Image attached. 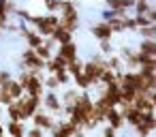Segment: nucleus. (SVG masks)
I'll use <instances>...</instances> for the list:
<instances>
[{
  "mask_svg": "<svg viewBox=\"0 0 156 137\" xmlns=\"http://www.w3.org/2000/svg\"><path fill=\"white\" fill-rule=\"evenodd\" d=\"M66 71H69V73H71V77H73V75H77V73H81V71H83V62H81L79 58H75V60L66 62Z\"/></svg>",
  "mask_w": 156,
  "mask_h": 137,
  "instance_id": "21",
  "label": "nucleus"
},
{
  "mask_svg": "<svg viewBox=\"0 0 156 137\" xmlns=\"http://www.w3.org/2000/svg\"><path fill=\"white\" fill-rule=\"evenodd\" d=\"M22 67L32 71V73H43L45 71V60L34 52V47L26 45V49L22 52Z\"/></svg>",
  "mask_w": 156,
  "mask_h": 137,
  "instance_id": "4",
  "label": "nucleus"
},
{
  "mask_svg": "<svg viewBox=\"0 0 156 137\" xmlns=\"http://www.w3.org/2000/svg\"><path fill=\"white\" fill-rule=\"evenodd\" d=\"M41 2H49V0H41Z\"/></svg>",
  "mask_w": 156,
  "mask_h": 137,
  "instance_id": "29",
  "label": "nucleus"
},
{
  "mask_svg": "<svg viewBox=\"0 0 156 137\" xmlns=\"http://www.w3.org/2000/svg\"><path fill=\"white\" fill-rule=\"evenodd\" d=\"M150 101H152V105H154V109H156V90L150 92Z\"/></svg>",
  "mask_w": 156,
  "mask_h": 137,
  "instance_id": "28",
  "label": "nucleus"
},
{
  "mask_svg": "<svg viewBox=\"0 0 156 137\" xmlns=\"http://www.w3.org/2000/svg\"><path fill=\"white\" fill-rule=\"evenodd\" d=\"M5 131L11 137H24L26 135V122H22V120H7L5 122Z\"/></svg>",
  "mask_w": 156,
  "mask_h": 137,
  "instance_id": "11",
  "label": "nucleus"
},
{
  "mask_svg": "<svg viewBox=\"0 0 156 137\" xmlns=\"http://www.w3.org/2000/svg\"><path fill=\"white\" fill-rule=\"evenodd\" d=\"M30 120H32V124L41 126V128H43V131H45L47 135L51 133V128H54V126H56V122H58V118H56V116H51L49 111H45L43 107H39V109L34 111V116H32Z\"/></svg>",
  "mask_w": 156,
  "mask_h": 137,
  "instance_id": "7",
  "label": "nucleus"
},
{
  "mask_svg": "<svg viewBox=\"0 0 156 137\" xmlns=\"http://www.w3.org/2000/svg\"><path fill=\"white\" fill-rule=\"evenodd\" d=\"M26 135H28V137H43V135H47V133H45L41 126H37V124H34L32 128H28V131H26Z\"/></svg>",
  "mask_w": 156,
  "mask_h": 137,
  "instance_id": "26",
  "label": "nucleus"
},
{
  "mask_svg": "<svg viewBox=\"0 0 156 137\" xmlns=\"http://www.w3.org/2000/svg\"><path fill=\"white\" fill-rule=\"evenodd\" d=\"M0 34H2V32H0Z\"/></svg>",
  "mask_w": 156,
  "mask_h": 137,
  "instance_id": "30",
  "label": "nucleus"
},
{
  "mask_svg": "<svg viewBox=\"0 0 156 137\" xmlns=\"http://www.w3.org/2000/svg\"><path fill=\"white\" fill-rule=\"evenodd\" d=\"M79 92H81V90H77V88H69V86H64V90H62V94H60L62 105H75Z\"/></svg>",
  "mask_w": 156,
  "mask_h": 137,
  "instance_id": "15",
  "label": "nucleus"
},
{
  "mask_svg": "<svg viewBox=\"0 0 156 137\" xmlns=\"http://www.w3.org/2000/svg\"><path fill=\"white\" fill-rule=\"evenodd\" d=\"M90 32H92L98 41H103V39H113V30L109 28L107 20H101V22L92 24V26H90Z\"/></svg>",
  "mask_w": 156,
  "mask_h": 137,
  "instance_id": "10",
  "label": "nucleus"
},
{
  "mask_svg": "<svg viewBox=\"0 0 156 137\" xmlns=\"http://www.w3.org/2000/svg\"><path fill=\"white\" fill-rule=\"evenodd\" d=\"M0 11L9 17H15V11H17V2L15 0H0Z\"/></svg>",
  "mask_w": 156,
  "mask_h": 137,
  "instance_id": "20",
  "label": "nucleus"
},
{
  "mask_svg": "<svg viewBox=\"0 0 156 137\" xmlns=\"http://www.w3.org/2000/svg\"><path fill=\"white\" fill-rule=\"evenodd\" d=\"M41 107H43L45 111H49L51 116L60 118V116H62V101H60V92L45 90V92H43V99H41Z\"/></svg>",
  "mask_w": 156,
  "mask_h": 137,
  "instance_id": "5",
  "label": "nucleus"
},
{
  "mask_svg": "<svg viewBox=\"0 0 156 137\" xmlns=\"http://www.w3.org/2000/svg\"><path fill=\"white\" fill-rule=\"evenodd\" d=\"M101 45H98V49H101V54H105V56H109L111 52H113V45H111V39H103V41H98Z\"/></svg>",
  "mask_w": 156,
  "mask_h": 137,
  "instance_id": "24",
  "label": "nucleus"
},
{
  "mask_svg": "<svg viewBox=\"0 0 156 137\" xmlns=\"http://www.w3.org/2000/svg\"><path fill=\"white\" fill-rule=\"evenodd\" d=\"M28 24L41 34V37H51V32L60 26V17L58 13H47V15H37L32 13L28 17Z\"/></svg>",
  "mask_w": 156,
  "mask_h": 137,
  "instance_id": "1",
  "label": "nucleus"
},
{
  "mask_svg": "<svg viewBox=\"0 0 156 137\" xmlns=\"http://www.w3.org/2000/svg\"><path fill=\"white\" fill-rule=\"evenodd\" d=\"M11 77H13V75H11V71H7V69H0V86H2V84H7Z\"/></svg>",
  "mask_w": 156,
  "mask_h": 137,
  "instance_id": "27",
  "label": "nucleus"
},
{
  "mask_svg": "<svg viewBox=\"0 0 156 137\" xmlns=\"http://www.w3.org/2000/svg\"><path fill=\"white\" fill-rule=\"evenodd\" d=\"M133 9H135L137 13H141V15H147V11L152 9V5H150V0H135Z\"/></svg>",
  "mask_w": 156,
  "mask_h": 137,
  "instance_id": "22",
  "label": "nucleus"
},
{
  "mask_svg": "<svg viewBox=\"0 0 156 137\" xmlns=\"http://www.w3.org/2000/svg\"><path fill=\"white\" fill-rule=\"evenodd\" d=\"M105 5H107V9L109 11H113V13H126L128 9H133V5H135V0H105Z\"/></svg>",
  "mask_w": 156,
  "mask_h": 137,
  "instance_id": "12",
  "label": "nucleus"
},
{
  "mask_svg": "<svg viewBox=\"0 0 156 137\" xmlns=\"http://www.w3.org/2000/svg\"><path fill=\"white\" fill-rule=\"evenodd\" d=\"M2 86L9 90V94H11V99H13V101H17L20 96H24V86H22L15 77H11V79H9L7 84H2Z\"/></svg>",
  "mask_w": 156,
  "mask_h": 137,
  "instance_id": "14",
  "label": "nucleus"
},
{
  "mask_svg": "<svg viewBox=\"0 0 156 137\" xmlns=\"http://www.w3.org/2000/svg\"><path fill=\"white\" fill-rule=\"evenodd\" d=\"M105 122L107 124H111L113 128H118V131H122L124 126H126V122H124V114L120 111V107L118 105H113V107H109L107 109V114H105Z\"/></svg>",
  "mask_w": 156,
  "mask_h": 137,
  "instance_id": "8",
  "label": "nucleus"
},
{
  "mask_svg": "<svg viewBox=\"0 0 156 137\" xmlns=\"http://www.w3.org/2000/svg\"><path fill=\"white\" fill-rule=\"evenodd\" d=\"M58 17H60V26L62 28H66L71 32H77V28H79V11H77L73 0H60Z\"/></svg>",
  "mask_w": 156,
  "mask_h": 137,
  "instance_id": "2",
  "label": "nucleus"
},
{
  "mask_svg": "<svg viewBox=\"0 0 156 137\" xmlns=\"http://www.w3.org/2000/svg\"><path fill=\"white\" fill-rule=\"evenodd\" d=\"M15 103H17V107H20V118H22V122H28V120L34 116V111L41 107V96L24 94V96H20Z\"/></svg>",
  "mask_w": 156,
  "mask_h": 137,
  "instance_id": "3",
  "label": "nucleus"
},
{
  "mask_svg": "<svg viewBox=\"0 0 156 137\" xmlns=\"http://www.w3.org/2000/svg\"><path fill=\"white\" fill-rule=\"evenodd\" d=\"M71 81L75 84V88H77V90H92V88H94V86L90 84V79L86 77V73H83V71H81V73H77V75H73V77H71Z\"/></svg>",
  "mask_w": 156,
  "mask_h": 137,
  "instance_id": "16",
  "label": "nucleus"
},
{
  "mask_svg": "<svg viewBox=\"0 0 156 137\" xmlns=\"http://www.w3.org/2000/svg\"><path fill=\"white\" fill-rule=\"evenodd\" d=\"M139 52L156 56V39H147V37H143V41L139 43Z\"/></svg>",
  "mask_w": 156,
  "mask_h": 137,
  "instance_id": "19",
  "label": "nucleus"
},
{
  "mask_svg": "<svg viewBox=\"0 0 156 137\" xmlns=\"http://www.w3.org/2000/svg\"><path fill=\"white\" fill-rule=\"evenodd\" d=\"M107 67H109L111 71H124V60H122V56L111 52V54L107 56Z\"/></svg>",
  "mask_w": 156,
  "mask_h": 137,
  "instance_id": "17",
  "label": "nucleus"
},
{
  "mask_svg": "<svg viewBox=\"0 0 156 137\" xmlns=\"http://www.w3.org/2000/svg\"><path fill=\"white\" fill-rule=\"evenodd\" d=\"M43 86H45V90H54V92H60V90H62V86H60L58 77H56V75H51V73H47V75L43 77Z\"/></svg>",
  "mask_w": 156,
  "mask_h": 137,
  "instance_id": "18",
  "label": "nucleus"
},
{
  "mask_svg": "<svg viewBox=\"0 0 156 137\" xmlns=\"http://www.w3.org/2000/svg\"><path fill=\"white\" fill-rule=\"evenodd\" d=\"M49 135H54V137H73V135H86V131L81 126L71 124L66 118H62V120L58 118V122H56V126L51 128Z\"/></svg>",
  "mask_w": 156,
  "mask_h": 137,
  "instance_id": "6",
  "label": "nucleus"
},
{
  "mask_svg": "<svg viewBox=\"0 0 156 137\" xmlns=\"http://www.w3.org/2000/svg\"><path fill=\"white\" fill-rule=\"evenodd\" d=\"M73 37H75V32H71V30H66V28H62V26H58V28L51 32V41H54L56 45H62V43H66V41H73Z\"/></svg>",
  "mask_w": 156,
  "mask_h": 137,
  "instance_id": "13",
  "label": "nucleus"
},
{
  "mask_svg": "<svg viewBox=\"0 0 156 137\" xmlns=\"http://www.w3.org/2000/svg\"><path fill=\"white\" fill-rule=\"evenodd\" d=\"M54 75L58 77V81H60V86H62V88L71 84V73H69L66 69H62V71H58V73H54Z\"/></svg>",
  "mask_w": 156,
  "mask_h": 137,
  "instance_id": "23",
  "label": "nucleus"
},
{
  "mask_svg": "<svg viewBox=\"0 0 156 137\" xmlns=\"http://www.w3.org/2000/svg\"><path fill=\"white\" fill-rule=\"evenodd\" d=\"M103 124H105V126L101 128V133H103L105 137H115V135L120 133V131H118V128H113L111 124H107V122H103Z\"/></svg>",
  "mask_w": 156,
  "mask_h": 137,
  "instance_id": "25",
  "label": "nucleus"
},
{
  "mask_svg": "<svg viewBox=\"0 0 156 137\" xmlns=\"http://www.w3.org/2000/svg\"><path fill=\"white\" fill-rule=\"evenodd\" d=\"M58 56H62L66 62L79 58V45L75 43V39H73V41H66V43H62V45H58Z\"/></svg>",
  "mask_w": 156,
  "mask_h": 137,
  "instance_id": "9",
  "label": "nucleus"
}]
</instances>
